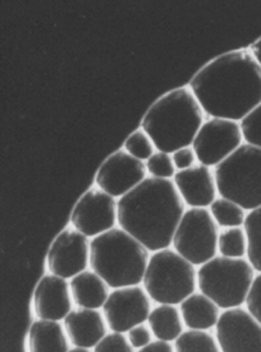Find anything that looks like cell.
<instances>
[{
  "label": "cell",
  "instance_id": "obj_1",
  "mask_svg": "<svg viewBox=\"0 0 261 352\" xmlns=\"http://www.w3.org/2000/svg\"><path fill=\"white\" fill-rule=\"evenodd\" d=\"M190 87L207 116L240 123L261 103V67L250 50L233 51L204 66Z\"/></svg>",
  "mask_w": 261,
  "mask_h": 352
},
{
  "label": "cell",
  "instance_id": "obj_24",
  "mask_svg": "<svg viewBox=\"0 0 261 352\" xmlns=\"http://www.w3.org/2000/svg\"><path fill=\"white\" fill-rule=\"evenodd\" d=\"M244 228L249 239L247 259L261 273V207L247 213Z\"/></svg>",
  "mask_w": 261,
  "mask_h": 352
},
{
  "label": "cell",
  "instance_id": "obj_28",
  "mask_svg": "<svg viewBox=\"0 0 261 352\" xmlns=\"http://www.w3.org/2000/svg\"><path fill=\"white\" fill-rule=\"evenodd\" d=\"M245 143L261 148V103L240 122Z\"/></svg>",
  "mask_w": 261,
  "mask_h": 352
},
{
  "label": "cell",
  "instance_id": "obj_2",
  "mask_svg": "<svg viewBox=\"0 0 261 352\" xmlns=\"http://www.w3.org/2000/svg\"><path fill=\"white\" fill-rule=\"evenodd\" d=\"M185 207L172 180L148 176L117 200V225L154 253L172 246Z\"/></svg>",
  "mask_w": 261,
  "mask_h": 352
},
{
  "label": "cell",
  "instance_id": "obj_32",
  "mask_svg": "<svg viewBox=\"0 0 261 352\" xmlns=\"http://www.w3.org/2000/svg\"><path fill=\"white\" fill-rule=\"evenodd\" d=\"M171 155L177 171L191 168L196 165L198 161L195 151L192 146L179 148Z\"/></svg>",
  "mask_w": 261,
  "mask_h": 352
},
{
  "label": "cell",
  "instance_id": "obj_4",
  "mask_svg": "<svg viewBox=\"0 0 261 352\" xmlns=\"http://www.w3.org/2000/svg\"><path fill=\"white\" fill-rule=\"evenodd\" d=\"M150 253L142 243L116 227L91 240L89 266L113 289L139 286Z\"/></svg>",
  "mask_w": 261,
  "mask_h": 352
},
{
  "label": "cell",
  "instance_id": "obj_26",
  "mask_svg": "<svg viewBox=\"0 0 261 352\" xmlns=\"http://www.w3.org/2000/svg\"><path fill=\"white\" fill-rule=\"evenodd\" d=\"M124 151L133 157L146 162L156 152L152 140L143 129H139L126 139Z\"/></svg>",
  "mask_w": 261,
  "mask_h": 352
},
{
  "label": "cell",
  "instance_id": "obj_13",
  "mask_svg": "<svg viewBox=\"0 0 261 352\" xmlns=\"http://www.w3.org/2000/svg\"><path fill=\"white\" fill-rule=\"evenodd\" d=\"M216 338L222 352H261V324L242 307L224 310Z\"/></svg>",
  "mask_w": 261,
  "mask_h": 352
},
{
  "label": "cell",
  "instance_id": "obj_16",
  "mask_svg": "<svg viewBox=\"0 0 261 352\" xmlns=\"http://www.w3.org/2000/svg\"><path fill=\"white\" fill-rule=\"evenodd\" d=\"M177 191L190 208H209L218 197L215 175L211 168L196 164L177 171L172 179Z\"/></svg>",
  "mask_w": 261,
  "mask_h": 352
},
{
  "label": "cell",
  "instance_id": "obj_5",
  "mask_svg": "<svg viewBox=\"0 0 261 352\" xmlns=\"http://www.w3.org/2000/svg\"><path fill=\"white\" fill-rule=\"evenodd\" d=\"M196 267L170 248L150 256L143 287L152 301L178 306L198 287Z\"/></svg>",
  "mask_w": 261,
  "mask_h": 352
},
{
  "label": "cell",
  "instance_id": "obj_30",
  "mask_svg": "<svg viewBox=\"0 0 261 352\" xmlns=\"http://www.w3.org/2000/svg\"><path fill=\"white\" fill-rule=\"evenodd\" d=\"M245 305L247 310L261 324V273L254 278Z\"/></svg>",
  "mask_w": 261,
  "mask_h": 352
},
{
  "label": "cell",
  "instance_id": "obj_22",
  "mask_svg": "<svg viewBox=\"0 0 261 352\" xmlns=\"http://www.w3.org/2000/svg\"><path fill=\"white\" fill-rule=\"evenodd\" d=\"M212 218L223 229L244 227L247 213L237 203L218 197L209 208Z\"/></svg>",
  "mask_w": 261,
  "mask_h": 352
},
{
  "label": "cell",
  "instance_id": "obj_9",
  "mask_svg": "<svg viewBox=\"0 0 261 352\" xmlns=\"http://www.w3.org/2000/svg\"><path fill=\"white\" fill-rule=\"evenodd\" d=\"M243 144L239 122L211 118L201 126L192 146L198 164L215 168Z\"/></svg>",
  "mask_w": 261,
  "mask_h": 352
},
{
  "label": "cell",
  "instance_id": "obj_35",
  "mask_svg": "<svg viewBox=\"0 0 261 352\" xmlns=\"http://www.w3.org/2000/svg\"><path fill=\"white\" fill-rule=\"evenodd\" d=\"M68 352H91L90 349L81 348V347H73L70 349Z\"/></svg>",
  "mask_w": 261,
  "mask_h": 352
},
{
  "label": "cell",
  "instance_id": "obj_27",
  "mask_svg": "<svg viewBox=\"0 0 261 352\" xmlns=\"http://www.w3.org/2000/svg\"><path fill=\"white\" fill-rule=\"evenodd\" d=\"M145 164L147 173L152 178L172 180L177 173L172 155L165 152L156 151Z\"/></svg>",
  "mask_w": 261,
  "mask_h": 352
},
{
  "label": "cell",
  "instance_id": "obj_3",
  "mask_svg": "<svg viewBox=\"0 0 261 352\" xmlns=\"http://www.w3.org/2000/svg\"><path fill=\"white\" fill-rule=\"evenodd\" d=\"M205 116L190 87H180L167 93L151 106L141 128L157 151L172 154L192 145Z\"/></svg>",
  "mask_w": 261,
  "mask_h": 352
},
{
  "label": "cell",
  "instance_id": "obj_18",
  "mask_svg": "<svg viewBox=\"0 0 261 352\" xmlns=\"http://www.w3.org/2000/svg\"><path fill=\"white\" fill-rule=\"evenodd\" d=\"M69 287L73 302L80 309H102L111 293L108 284L93 270L73 277Z\"/></svg>",
  "mask_w": 261,
  "mask_h": 352
},
{
  "label": "cell",
  "instance_id": "obj_20",
  "mask_svg": "<svg viewBox=\"0 0 261 352\" xmlns=\"http://www.w3.org/2000/svg\"><path fill=\"white\" fill-rule=\"evenodd\" d=\"M30 352H68L69 340L59 322L38 320L29 333Z\"/></svg>",
  "mask_w": 261,
  "mask_h": 352
},
{
  "label": "cell",
  "instance_id": "obj_7",
  "mask_svg": "<svg viewBox=\"0 0 261 352\" xmlns=\"http://www.w3.org/2000/svg\"><path fill=\"white\" fill-rule=\"evenodd\" d=\"M213 173L220 197L249 212L261 207V148L244 143Z\"/></svg>",
  "mask_w": 261,
  "mask_h": 352
},
{
  "label": "cell",
  "instance_id": "obj_10",
  "mask_svg": "<svg viewBox=\"0 0 261 352\" xmlns=\"http://www.w3.org/2000/svg\"><path fill=\"white\" fill-rule=\"evenodd\" d=\"M151 301L139 285L113 289L102 308L106 326L112 333H128L147 322L152 310Z\"/></svg>",
  "mask_w": 261,
  "mask_h": 352
},
{
  "label": "cell",
  "instance_id": "obj_34",
  "mask_svg": "<svg viewBox=\"0 0 261 352\" xmlns=\"http://www.w3.org/2000/svg\"><path fill=\"white\" fill-rule=\"evenodd\" d=\"M250 51L254 59L261 67V38L251 46Z\"/></svg>",
  "mask_w": 261,
  "mask_h": 352
},
{
  "label": "cell",
  "instance_id": "obj_15",
  "mask_svg": "<svg viewBox=\"0 0 261 352\" xmlns=\"http://www.w3.org/2000/svg\"><path fill=\"white\" fill-rule=\"evenodd\" d=\"M69 282L61 277L47 274L37 284L33 306L38 320L60 322L73 310Z\"/></svg>",
  "mask_w": 261,
  "mask_h": 352
},
{
  "label": "cell",
  "instance_id": "obj_11",
  "mask_svg": "<svg viewBox=\"0 0 261 352\" xmlns=\"http://www.w3.org/2000/svg\"><path fill=\"white\" fill-rule=\"evenodd\" d=\"M117 219V200L97 186L80 199L71 216L72 227L91 239L116 228Z\"/></svg>",
  "mask_w": 261,
  "mask_h": 352
},
{
  "label": "cell",
  "instance_id": "obj_17",
  "mask_svg": "<svg viewBox=\"0 0 261 352\" xmlns=\"http://www.w3.org/2000/svg\"><path fill=\"white\" fill-rule=\"evenodd\" d=\"M63 327L76 347L93 349L108 335L104 315L95 309H73L63 320Z\"/></svg>",
  "mask_w": 261,
  "mask_h": 352
},
{
  "label": "cell",
  "instance_id": "obj_6",
  "mask_svg": "<svg viewBox=\"0 0 261 352\" xmlns=\"http://www.w3.org/2000/svg\"><path fill=\"white\" fill-rule=\"evenodd\" d=\"M256 276V270L247 258L217 255L199 267L198 288L220 309L239 308L245 304Z\"/></svg>",
  "mask_w": 261,
  "mask_h": 352
},
{
  "label": "cell",
  "instance_id": "obj_31",
  "mask_svg": "<svg viewBox=\"0 0 261 352\" xmlns=\"http://www.w3.org/2000/svg\"><path fill=\"white\" fill-rule=\"evenodd\" d=\"M126 334L127 340L135 350L142 349L152 342V331L145 323L133 327Z\"/></svg>",
  "mask_w": 261,
  "mask_h": 352
},
{
  "label": "cell",
  "instance_id": "obj_14",
  "mask_svg": "<svg viewBox=\"0 0 261 352\" xmlns=\"http://www.w3.org/2000/svg\"><path fill=\"white\" fill-rule=\"evenodd\" d=\"M147 174L144 162L120 151L112 154L98 169L96 186L118 200L141 184Z\"/></svg>",
  "mask_w": 261,
  "mask_h": 352
},
{
  "label": "cell",
  "instance_id": "obj_23",
  "mask_svg": "<svg viewBox=\"0 0 261 352\" xmlns=\"http://www.w3.org/2000/svg\"><path fill=\"white\" fill-rule=\"evenodd\" d=\"M249 252V239L244 227L226 228L220 231L218 254L232 259L245 258Z\"/></svg>",
  "mask_w": 261,
  "mask_h": 352
},
{
  "label": "cell",
  "instance_id": "obj_25",
  "mask_svg": "<svg viewBox=\"0 0 261 352\" xmlns=\"http://www.w3.org/2000/svg\"><path fill=\"white\" fill-rule=\"evenodd\" d=\"M175 352H222L216 338L207 331H185L174 344Z\"/></svg>",
  "mask_w": 261,
  "mask_h": 352
},
{
  "label": "cell",
  "instance_id": "obj_29",
  "mask_svg": "<svg viewBox=\"0 0 261 352\" xmlns=\"http://www.w3.org/2000/svg\"><path fill=\"white\" fill-rule=\"evenodd\" d=\"M93 352H135L124 334L111 333L106 335Z\"/></svg>",
  "mask_w": 261,
  "mask_h": 352
},
{
  "label": "cell",
  "instance_id": "obj_19",
  "mask_svg": "<svg viewBox=\"0 0 261 352\" xmlns=\"http://www.w3.org/2000/svg\"><path fill=\"white\" fill-rule=\"evenodd\" d=\"M185 326L192 331H207L216 328L220 308L203 294L194 293L179 305Z\"/></svg>",
  "mask_w": 261,
  "mask_h": 352
},
{
  "label": "cell",
  "instance_id": "obj_21",
  "mask_svg": "<svg viewBox=\"0 0 261 352\" xmlns=\"http://www.w3.org/2000/svg\"><path fill=\"white\" fill-rule=\"evenodd\" d=\"M148 327L159 341L175 342L184 333V322L180 310L172 305L161 304L152 309Z\"/></svg>",
  "mask_w": 261,
  "mask_h": 352
},
{
  "label": "cell",
  "instance_id": "obj_8",
  "mask_svg": "<svg viewBox=\"0 0 261 352\" xmlns=\"http://www.w3.org/2000/svg\"><path fill=\"white\" fill-rule=\"evenodd\" d=\"M219 227L209 208L186 209L174 234L172 249L195 267L218 255Z\"/></svg>",
  "mask_w": 261,
  "mask_h": 352
},
{
  "label": "cell",
  "instance_id": "obj_33",
  "mask_svg": "<svg viewBox=\"0 0 261 352\" xmlns=\"http://www.w3.org/2000/svg\"><path fill=\"white\" fill-rule=\"evenodd\" d=\"M137 352H175V349L170 343L157 340Z\"/></svg>",
  "mask_w": 261,
  "mask_h": 352
},
{
  "label": "cell",
  "instance_id": "obj_12",
  "mask_svg": "<svg viewBox=\"0 0 261 352\" xmlns=\"http://www.w3.org/2000/svg\"><path fill=\"white\" fill-rule=\"evenodd\" d=\"M91 241L73 228L64 230L53 241L47 256L50 274L65 280L84 272L90 264Z\"/></svg>",
  "mask_w": 261,
  "mask_h": 352
}]
</instances>
